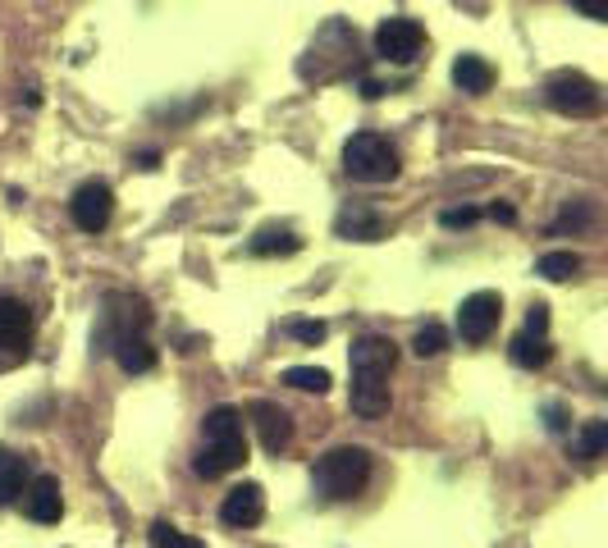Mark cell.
<instances>
[{"label": "cell", "mask_w": 608, "mask_h": 548, "mask_svg": "<svg viewBox=\"0 0 608 548\" xmlns=\"http://www.w3.org/2000/svg\"><path fill=\"white\" fill-rule=\"evenodd\" d=\"M28 339H33V311L19 297H0V371H14L28 357Z\"/></svg>", "instance_id": "7"}, {"label": "cell", "mask_w": 608, "mask_h": 548, "mask_svg": "<svg viewBox=\"0 0 608 548\" xmlns=\"http://www.w3.org/2000/svg\"><path fill=\"white\" fill-rule=\"evenodd\" d=\"M508 357H512V365H522V371H540V365H550L554 348H550L544 333H517V339L508 343Z\"/></svg>", "instance_id": "19"}, {"label": "cell", "mask_w": 608, "mask_h": 548, "mask_svg": "<svg viewBox=\"0 0 608 548\" xmlns=\"http://www.w3.org/2000/svg\"><path fill=\"white\" fill-rule=\"evenodd\" d=\"M499 320H503V297L499 293L480 288V293L463 297V307H458V333H463V343L480 348L499 329Z\"/></svg>", "instance_id": "9"}, {"label": "cell", "mask_w": 608, "mask_h": 548, "mask_svg": "<svg viewBox=\"0 0 608 548\" xmlns=\"http://www.w3.org/2000/svg\"><path fill=\"white\" fill-rule=\"evenodd\" d=\"M69 216H74V224H78L83 233H101V229L110 224V216H115V193H110V183H101V178L78 183V193H74V201H69Z\"/></svg>", "instance_id": "10"}, {"label": "cell", "mask_w": 608, "mask_h": 548, "mask_svg": "<svg viewBox=\"0 0 608 548\" xmlns=\"http://www.w3.org/2000/svg\"><path fill=\"white\" fill-rule=\"evenodd\" d=\"M604 448H608V420H586L582 435H576V443H572V457L595 462V457H604Z\"/></svg>", "instance_id": "21"}, {"label": "cell", "mask_w": 608, "mask_h": 548, "mask_svg": "<svg viewBox=\"0 0 608 548\" xmlns=\"http://www.w3.org/2000/svg\"><path fill=\"white\" fill-rule=\"evenodd\" d=\"M252 425H257V435H261V448L265 452H284L293 443V420L284 407L275 403H252Z\"/></svg>", "instance_id": "13"}, {"label": "cell", "mask_w": 608, "mask_h": 548, "mask_svg": "<svg viewBox=\"0 0 608 548\" xmlns=\"http://www.w3.org/2000/svg\"><path fill=\"white\" fill-rule=\"evenodd\" d=\"M490 220H499V224H512V220H517V210H512V206H499V201H495V206H490Z\"/></svg>", "instance_id": "31"}, {"label": "cell", "mask_w": 608, "mask_h": 548, "mask_svg": "<svg viewBox=\"0 0 608 548\" xmlns=\"http://www.w3.org/2000/svg\"><path fill=\"white\" fill-rule=\"evenodd\" d=\"M544 416H550V430H554V435H563V430H567V412H563L558 403L544 407Z\"/></svg>", "instance_id": "30"}, {"label": "cell", "mask_w": 608, "mask_h": 548, "mask_svg": "<svg viewBox=\"0 0 608 548\" xmlns=\"http://www.w3.org/2000/svg\"><path fill=\"white\" fill-rule=\"evenodd\" d=\"M261 516H265V494H261V484H238V490H229L225 503H220V522L234 526V530L261 526Z\"/></svg>", "instance_id": "11"}, {"label": "cell", "mask_w": 608, "mask_h": 548, "mask_svg": "<svg viewBox=\"0 0 608 548\" xmlns=\"http://www.w3.org/2000/svg\"><path fill=\"white\" fill-rule=\"evenodd\" d=\"M23 490H28V457L0 448V507L19 503Z\"/></svg>", "instance_id": "18"}, {"label": "cell", "mask_w": 608, "mask_h": 548, "mask_svg": "<svg viewBox=\"0 0 608 548\" xmlns=\"http://www.w3.org/2000/svg\"><path fill=\"white\" fill-rule=\"evenodd\" d=\"M138 165H142V169H156V165H161V151H142Z\"/></svg>", "instance_id": "33"}, {"label": "cell", "mask_w": 608, "mask_h": 548, "mask_svg": "<svg viewBox=\"0 0 608 548\" xmlns=\"http://www.w3.org/2000/svg\"><path fill=\"white\" fill-rule=\"evenodd\" d=\"M248 252L252 256H293V252H302V238L293 229H284V224H265V229L252 233Z\"/></svg>", "instance_id": "17"}, {"label": "cell", "mask_w": 608, "mask_h": 548, "mask_svg": "<svg viewBox=\"0 0 608 548\" xmlns=\"http://www.w3.org/2000/svg\"><path fill=\"white\" fill-rule=\"evenodd\" d=\"M344 169L352 183H393L399 178V151L380 133H352L344 142Z\"/></svg>", "instance_id": "4"}, {"label": "cell", "mask_w": 608, "mask_h": 548, "mask_svg": "<svg viewBox=\"0 0 608 548\" xmlns=\"http://www.w3.org/2000/svg\"><path fill=\"white\" fill-rule=\"evenodd\" d=\"M151 548H206V544L184 535V530H174L170 522H156V526H151Z\"/></svg>", "instance_id": "24"}, {"label": "cell", "mask_w": 608, "mask_h": 548, "mask_svg": "<svg viewBox=\"0 0 608 548\" xmlns=\"http://www.w3.org/2000/svg\"><path fill=\"white\" fill-rule=\"evenodd\" d=\"M334 233L357 238V242H376V238H384V220L376 216V210H367V206H344L339 220H334Z\"/></svg>", "instance_id": "14"}, {"label": "cell", "mask_w": 608, "mask_h": 548, "mask_svg": "<svg viewBox=\"0 0 608 548\" xmlns=\"http://www.w3.org/2000/svg\"><path fill=\"white\" fill-rule=\"evenodd\" d=\"M526 333H550V307H544V302H535L526 311Z\"/></svg>", "instance_id": "28"}, {"label": "cell", "mask_w": 608, "mask_h": 548, "mask_svg": "<svg viewBox=\"0 0 608 548\" xmlns=\"http://www.w3.org/2000/svg\"><path fill=\"white\" fill-rule=\"evenodd\" d=\"M448 348V329L444 325H421L416 329V339H412V352L416 357H439Z\"/></svg>", "instance_id": "23"}, {"label": "cell", "mask_w": 608, "mask_h": 548, "mask_svg": "<svg viewBox=\"0 0 608 548\" xmlns=\"http://www.w3.org/2000/svg\"><path fill=\"white\" fill-rule=\"evenodd\" d=\"M284 384L289 388H302V393H325L329 388V371H321V365H289Z\"/></svg>", "instance_id": "22"}, {"label": "cell", "mask_w": 608, "mask_h": 548, "mask_svg": "<svg viewBox=\"0 0 608 548\" xmlns=\"http://www.w3.org/2000/svg\"><path fill=\"white\" fill-rule=\"evenodd\" d=\"M23 512L33 516L37 526H55L59 512H65V498H59V480H55V475H37V480L23 490Z\"/></svg>", "instance_id": "12"}, {"label": "cell", "mask_w": 608, "mask_h": 548, "mask_svg": "<svg viewBox=\"0 0 608 548\" xmlns=\"http://www.w3.org/2000/svg\"><path fill=\"white\" fill-rule=\"evenodd\" d=\"M476 220H480V210H476V206H453V210H444V216H439L444 229H471Z\"/></svg>", "instance_id": "26"}, {"label": "cell", "mask_w": 608, "mask_h": 548, "mask_svg": "<svg viewBox=\"0 0 608 548\" xmlns=\"http://www.w3.org/2000/svg\"><path fill=\"white\" fill-rule=\"evenodd\" d=\"M367 480H371V452L367 448H329L325 457H316V467H312V484H316V494L325 503H348L357 498L361 490H367Z\"/></svg>", "instance_id": "3"}, {"label": "cell", "mask_w": 608, "mask_h": 548, "mask_svg": "<svg viewBox=\"0 0 608 548\" xmlns=\"http://www.w3.org/2000/svg\"><path fill=\"white\" fill-rule=\"evenodd\" d=\"M421 46H425V28L416 19L393 14L376 28V55L389 59V65H412V59L421 55Z\"/></svg>", "instance_id": "8"}, {"label": "cell", "mask_w": 608, "mask_h": 548, "mask_svg": "<svg viewBox=\"0 0 608 548\" xmlns=\"http://www.w3.org/2000/svg\"><path fill=\"white\" fill-rule=\"evenodd\" d=\"M284 329L293 333V339H297V343H307V348L325 343V333H329V329H325V320H289Z\"/></svg>", "instance_id": "25"}, {"label": "cell", "mask_w": 608, "mask_h": 548, "mask_svg": "<svg viewBox=\"0 0 608 548\" xmlns=\"http://www.w3.org/2000/svg\"><path fill=\"white\" fill-rule=\"evenodd\" d=\"M535 274H540V280H550V284H567V280L582 274V256H576V252H544L535 261Z\"/></svg>", "instance_id": "20"}, {"label": "cell", "mask_w": 608, "mask_h": 548, "mask_svg": "<svg viewBox=\"0 0 608 548\" xmlns=\"http://www.w3.org/2000/svg\"><path fill=\"white\" fill-rule=\"evenodd\" d=\"M453 83H458L463 91H471V97H485V91L495 87V65L480 55H458L453 59Z\"/></svg>", "instance_id": "15"}, {"label": "cell", "mask_w": 608, "mask_h": 548, "mask_svg": "<svg viewBox=\"0 0 608 548\" xmlns=\"http://www.w3.org/2000/svg\"><path fill=\"white\" fill-rule=\"evenodd\" d=\"M361 97H367V101H376V97H384V87H380L376 78H367V83H361Z\"/></svg>", "instance_id": "32"}, {"label": "cell", "mask_w": 608, "mask_h": 548, "mask_svg": "<svg viewBox=\"0 0 608 548\" xmlns=\"http://www.w3.org/2000/svg\"><path fill=\"white\" fill-rule=\"evenodd\" d=\"M110 352H115V361L124 365L129 375H146V371H156V348L146 343V333H124V339H119Z\"/></svg>", "instance_id": "16"}, {"label": "cell", "mask_w": 608, "mask_h": 548, "mask_svg": "<svg viewBox=\"0 0 608 548\" xmlns=\"http://www.w3.org/2000/svg\"><path fill=\"white\" fill-rule=\"evenodd\" d=\"M544 101H550L558 114L572 119H590L604 110V91L595 78H586L582 69H558L550 83H544Z\"/></svg>", "instance_id": "6"}, {"label": "cell", "mask_w": 608, "mask_h": 548, "mask_svg": "<svg viewBox=\"0 0 608 548\" xmlns=\"http://www.w3.org/2000/svg\"><path fill=\"white\" fill-rule=\"evenodd\" d=\"M590 220H595V216H590V206H576V210L567 206V210H563V220H558L554 229H586Z\"/></svg>", "instance_id": "27"}, {"label": "cell", "mask_w": 608, "mask_h": 548, "mask_svg": "<svg viewBox=\"0 0 608 548\" xmlns=\"http://www.w3.org/2000/svg\"><path fill=\"white\" fill-rule=\"evenodd\" d=\"M202 452L193 457V471L202 480H220L248 462V435H242V412L238 407H210L202 420Z\"/></svg>", "instance_id": "2"}, {"label": "cell", "mask_w": 608, "mask_h": 548, "mask_svg": "<svg viewBox=\"0 0 608 548\" xmlns=\"http://www.w3.org/2000/svg\"><path fill=\"white\" fill-rule=\"evenodd\" d=\"M572 10H582L586 19H595V23H604L608 19V0H567Z\"/></svg>", "instance_id": "29"}, {"label": "cell", "mask_w": 608, "mask_h": 548, "mask_svg": "<svg viewBox=\"0 0 608 548\" xmlns=\"http://www.w3.org/2000/svg\"><path fill=\"white\" fill-rule=\"evenodd\" d=\"M393 361H399V348L384 333H361V339L348 348V365H352V384H348V403L357 416L380 420L389 412V375Z\"/></svg>", "instance_id": "1"}, {"label": "cell", "mask_w": 608, "mask_h": 548, "mask_svg": "<svg viewBox=\"0 0 608 548\" xmlns=\"http://www.w3.org/2000/svg\"><path fill=\"white\" fill-rule=\"evenodd\" d=\"M146 325H151V311H146L142 297H133V293H110L106 297V311H101V320L93 329V348L97 352H110L119 339H124V333H146Z\"/></svg>", "instance_id": "5"}]
</instances>
